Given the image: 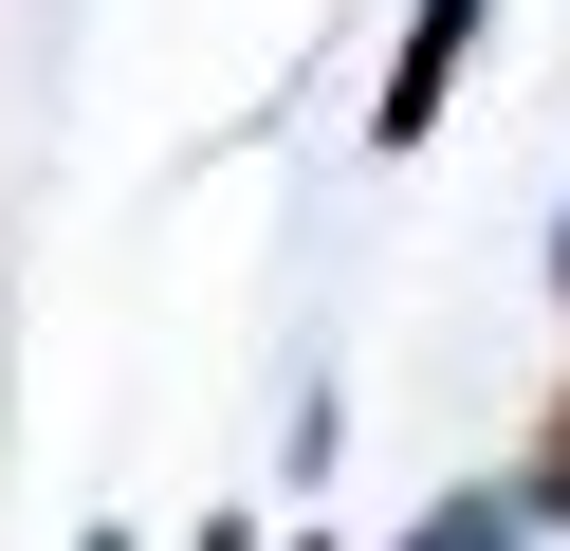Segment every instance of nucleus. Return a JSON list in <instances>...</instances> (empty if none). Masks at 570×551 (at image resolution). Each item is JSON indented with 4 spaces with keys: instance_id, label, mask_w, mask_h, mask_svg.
Wrapping results in <instances>:
<instances>
[{
    "instance_id": "nucleus-1",
    "label": "nucleus",
    "mask_w": 570,
    "mask_h": 551,
    "mask_svg": "<svg viewBox=\"0 0 570 551\" xmlns=\"http://www.w3.org/2000/svg\"><path fill=\"white\" fill-rule=\"evenodd\" d=\"M479 19H497V0H423V19H405V56H386V110H368L386 147H423V129H442V92H460V56H479Z\"/></svg>"
},
{
    "instance_id": "nucleus-2",
    "label": "nucleus",
    "mask_w": 570,
    "mask_h": 551,
    "mask_svg": "<svg viewBox=\"0 0 570 551\" xmlns=\"http://www.w3.org/2000/svg\"><path fill=\"white\" fill-rule=\"evenodd\" d=\"M405 551H533V514H515V496H442Z\"/></svg>"
},
{
    "instance_id": "nucleus-3",
    "label": "nucleus",
    "mask_w": 570,
    "mask_h": 551,
    "mask_svg": "<svg viewBox=\"0 0 570 551\" xmlns=\"http://www.w3.org/2000/svg\"><path fill=\"white\" fill-rule=\"evenodd\" d=\"M515 514H533V533H570V386H552V423H533V478H515Z\"/></svg>"
},
{
    "instance_id": "nucleus-4",
    "label": "nucleus",
    "mask_w": 570,
    "mask_h": 551,
    "mask_svg": "<svg viewBox=\"0 0 570 551\" xmlns=\"http://www.w3.org/2000/svg\"><path fill=\"white\" fill-rule=\"evenodd\" d=\"M552 294H570V220H552Z\"/></svg>"
},
{
    "instance_id": "nucleus-5",
    "label": "nucleus",
    "mask_w": 570,
    "mask_h": 551,
    "mask_svg": "<svg viewBox=\"0 0 570 551\" xmlns=\"http://www.w3.org/2000/svg\"><path fill=\"white\" fill-rule=\"evenodd\" d=\"M92 551H129V533H92Z\"/></svg>"
}]
</instances>
